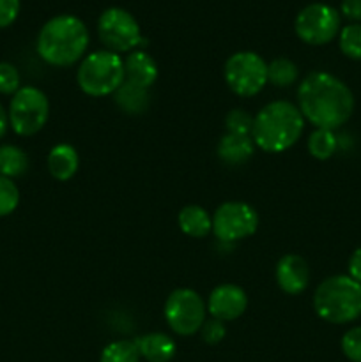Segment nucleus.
Here are the masks:
<instances>
[{
  "instance_id": "f257e3e1",
  "label": "nucleus",
  "mask_w": 361,
  "mask_h": 362,
  "mask_svg": "<svg viewBox=\"0 0 361 362\" xmlns=\"http://www.w3.org/2000/svg\"><path fill=\"white\" fill-rule=\"evenodd\" d=\"M297 108L315 129L335 131L353 115L354 94L335 74L314 71L297 87Z\"/></svg>"
},
{
  "instance_id": "f03ea898",
  "label": "nucleus",
  "mask_w": 361,
  "mask_h": 362,
  "mask_svg": "<svg viewBox=\"0 0 361 362\" xmlns=\"http://www.w3.org/2000/svg\"><path fill=\"white\" fill-rule=\"evenodd\" d=\"M304 117L290 101H271L253 117L251 140L269 154H282L297 144L304 131Z\"/></svg>"
},
{
  "instance_id": "7ed1b4c3",
  "label": "nucleus",
  "mask_w": 361,
  "mask_h": 362,
  "mask_svg": "<svg viewBox=\"0 0 361 362\" xmlns=\"http://www.w3.org/2000/svg\"><path fill=\"white\" fill-rule=\"evenodd\" d=\"M88 30L80 18L59 14L42 25L35 48L46 64L67 67L81 60L88 48Z\"/></svg>"
},
{
  "instance_id": "20e7f679",
  "label": "nucleus",
  "mask_w": 361,
  "mask_h": 362,
  "mask_svg": "<svg viewBox=\"0 0 361 362\" xmlns=\"http://www.w3.org/2000/svg\"><path fill=\"white\" fill-rule=\"evenodd\" d=\"M314 310L328 324H350L361 317V285L350 276H331L317 286Z\"/></svg>"
},
{
  "instance_id": "39448f33",
  "label": "nucleus",
  "mask_w": 361,
  "mask_h": 362,
  "mask_svg": "<svg viewBox=\"0 0 361 362\" xmlns=\"http://www.w3.org/2000/svg\"><path fill=\"white\" fill-rule=\"evenodd\" d=\"M124 59L119 53L99 49L84 57L76 71V83L91 98H106L115 94L124 83Z\"/></svg>"
},
{
  "instance_id": "423d86ee",
  "label": "nucleus",
  "mask_w": 361,
  "mask_h": 362,
  "mask_svg": "<svg viewBox=\"0 0 361 362\" xmlns=\"http://www.w3.org/2000/svg\"><path fill=\"white\" fill-rule=\"evenodd\" d=\"M9 126L20 136H32L46 126L50 119V101L45 92L25 85L11 98Z\"/></svg>"
},
{
  "instance_id": "0eeeda50",
  "label": "nucleus",
  "mask_w": 361,
  "mask_h": 362,
  "mask_svg": "<svg viewBox=\"0 0 361 362\" xmlns=\"http://www.w3.org/2000/svg\"><path fill=\"white\" fill-rule=\"evenodd\" d=\"M223 76L234 94L253 98L268 83V64L255 52H237L227 59Z\"/></svg>"
},
{
  "instance_id": "6e6552de",
  "label": "nucleus",
  "mask_w": 361,
  "mask_h": 362,
  "mask_svg": "<svg viewBox=\"0 0 361 362\" xmlns=\"http://www.w3.org/2000/svg\"><path fill=\"white\" fill-rule=\"evenodd\" d=\"M165 320L177 336H193L207 320V306L200 293L191 288H176L165 303Z\"/></svg>"
},
{
  "instance_id": "1a4fd4ad",
  "label": "nucleus",
  "mask_w": 361,
  "mask_h": 362,
  "mask_svg": "<svg viewBox=\"0 0 361 362\" xmlns=\"http://www.w3.org/2000/svg\"><path fill=\"white\" fill-rule=\"evenodd\" d=\"M99 41L113 53H131L142 42V30L131 13L120 7H108L98 20Z\"/></svg>"
},
{
  "instance_id": "9d476101",
  "label": "nucleus",
  "mask_w": 361,
  "mask_h": 362,
  "mask_svg": "<svg viewBox=\"0 0 361 362\" xmlns=\"http://www.w3.org/2000/svg\"><path fill=\"white\" fill-rule=\"evenodd\" d=\"M294 30L297 37L306 45H328L340 34V14L328 4H308L297 13L294 20Z\"/></svg>"
},
{
  "instance_id": "9b49d317",
  "label": "nucleus",
  "mask_w": 361,
  "mask_h": 362,
  "mask_svg": "<svg viewBox=\"0 0 361 362\" xmlns=\"http://www.w3.org/2000/svg\"><path fill=\"white\" fill-rule=\"evenodd\" d=\"M258 214L246 202H225L212 214V233L219 243H237L253 235Z\"/></svg>"
},
{
  "instance_id": "f8f14e48",
  "label": "nucleus",
  "mask_w": 361,
  "mask_h": 362,
  "mask_svg": "<svg viewBox=\"0 0 361 362\" xmlns=\"http://www.w3.org/2000/svg\"><path fill=\"white\" fill-rule=\"evenodd\" d=\"M207 313L211 318H216L219 322H232L243 317L248 308V296L241 286L234 283H222L216 286L205 303Z\"/></svg>"
},
{
  "instance_id": "ddd939ff",
  "label": "nucleus",
  "mask_w": 361,
  "mask_h": 362,
  "mask_svg": "<svg viewBox=\"0 0 361 362\" xmlns=\"http://www.w3.org/2000/svg\"><path fill=\"white\" fill-rule=\"evenodd\" d=\"M275 278L282 292H285L287 296H299L308 288L310 269L306 260L299 255H283L276 264Z\"/></svg>"
},
{
  "instance_id": "4468645a",
  "label": "nucleus",
  "mask_w": 361,
  "mask_h": 362,
  "mask_svg": "<svg viewBox=\"0 0 361 362\" xmlns=\"http://www.w3.org/2000/svg\"><path fill=\"white\" fill-rule=\"evenodd\" d=\"M124 74L126 81L149 90L158 80V64L144 49H134L124 59Z\"/></svg>"
},
{
  "instance_id": "2eb2a0df",
  "label": "nucleus",
  "mask_w": 361,
  "mask_h": 362,
  "mask_svg": "<svg viewBox=\"0 0 361 362\" xmlns=\"http://www.w3.org/2000/svg\"><path fill=\"white\" fill-rule=\"evenodd\" d=\"M142 359L147 362H170L176 357L177 345L163 332H149L133 339Z\"/></svg>"
},
{
  "instance_id": "dca6fc26",
  "label": "nucleus",
  "mask_w": 361,
  "mask_h": 362,
  "mask_svg": "<svg viewBox=\"0 0 361 362\" xmlns=\"http://www.w3.org/2000/svg\"><path fill=\"white\" fill-rule=\"evenodd\" d=\"M255 152V144L251 136H243V134H223L216 147L219 161L229 166H239L250 161Z\"/></svg>"
},
{
  "instance_id": "f3484780",
  "label": "nucleus",
  "mask_w": 361,
  "mask_h": 362,
  "mask_svg": "<svg viewBox=\"0 0 361 362\" xmlns=\"http://www.w3.org/2000/svg\"><path fill=\"white\" fill-rule=\"evenodd\" d=\"M48 172L59 182H67L76 175L80 168V156L76 148L69 144H59L48 154Z\"/></svg>"
},
{
  "instance_id": "a211bd4d",
  "label": "nucleus",
  "mask_w": 361,
  "mask_h": 362,
  "mask_svg": "<svg viewBox=\"0 0 361 362\" xmlns=\"http://www.w3.org/2000/svg\"><path fill=\"white\" fill-rule=\"evenodd\" d=\"M177 223L180 232L191 239H204L212 232V216L200 205H186L180 209Z\"/></svg>"
},
{
  "instance_id": "6ab92c4d",
  "label": "nucleus",
  "mask_w": 361,
  "mask_h": 362,
  "mask_svg": "<svg viewBox=\"0 0 361 362\" xmlns=\"http://www.w3.org/2000/svg\"><path fill=\"white\" fill-rule=\"evenodd\" d=\"M113 101L127 115H142L147 112L149 105H151V95H149L147 88H142L124 80V83L113 94Z\"/></svg>"
},
{
  "instance_id": "aec40b11",
  "label": "nucleus",
  "mask_w": 361,
  "mask_h": 362,
  "mask_svg": "<svg viewBox=\"0 0 361 362\" xmlns=\"http://www.w3.org/2000/svg\"><path fill=\"white\" fill-rule=\"evenodd\" d=\"M28 170V158L23 148L16 145L0 147V175L7 179H16L25 175Z\"/></svg>"
},
{
  "instance_id": "412c9836",
  "label": "nucleus",
  "mask_w": 361,
  "mask_h": 362,
  "mask_svg": "<svg viewBox=\"0 0 361 362\" xmlns=\"http://www.w3.org/2000/svg\"><path fill=\"white\" fill-rule=\"evenodd\" d=\"M306 147L311 158L319 159V161H326V159L333 158V154L338 148V140H336L335 131L314 129L310 136H308Z\"/></svg>"
},
{
  "instance_id": "4be33fe9",
  "label": "nucleus",
  "mask_w": 361,
  "mask_h": 362,
  "mask_svg": "<svg viewBox=\"0 0 361 362\" xmlns=\"http://www.w3.org/2000/svg\"><path fill=\"white\" fill-rule=\"evenodd\" d=\"M297 66L287 57H278L268 64V83L275 87L287 88L296 83Z\"/></svg>"
},
{
  "instance_id": "5701e85b",
  "label": "nucleus",
  "mask_w": 361,
  "mask_h": 362,
  "mask_svg": "<svg viewBox=\"0 0 361 362\" xmlns=\"http://www.w3.org/2000/svg\"><path fill=\"white\" fill-rule=\"evenodd\" d=\"M140 359L133 339H117L103 349L99 362H140Z\"/></svg>"
},
{
  "instance_id": "b1692460",
  "label": "nucleus",
  "mask_w": 361,
  "mask_h": 362,
  "mask_svg": "<svg viewBox=\"0 0 361 362\" xmlns=\"http://www.w3.org/2000/svg\"><path fill=\"white\" fill-rule=\"evenodd\" d=\"M338 46L343 55L361 62V23H350L340 28Z\"/></svg>"
},
{
  "instance_id": "393cba45",
  "label": "nucleus",
  "mask_w": 361,
  "mask_h": 362,
  "mask_svg": "<svg viewBox=\"0 0 361 362\" xmlns=\"http://www.w3.org/2000/svg\"><path fill=\"white\" fill-rule=\"evenodd\" d=\"M20 204V189L13 179L0 175V218L13 214Z\"/></svg>"
},
{
  "instance_id": "a878e982",
  "label": "nucleus",
  "mask_w": 361,
  "mask_h": 362,
  "mask_svg": "<svg viewBox=\"0 0 361 362\" xmlns=\"http://www.w3.org/2000/svg\"><path fill=\"white\" fill-rule=\"evenodd\" d=\"M227 133L230 134H243V136H251L253 129V117L243 108H234L227 113L225 117Z\"/></svg>"
},
{
  "instance_id": "bb28decb",
  "label": "nucleus",
  "mask_w": 361,
  "mask_h": 362,
  "mask_svg": "<svg viewBox=\"0 0 361 362\" xmlns=\"http://www.w3.org/2000/svg\"><path fill=\"white\" fill-rule=\"evenodd\" d=\"M21 88V78L16 67L9 62H0V94L14 95Z\"/></svg>"
},
{
  "instance_id": "cd10ccee",
  "label": "nucleus",
  "mask_w": 361,
  "mask_h": 362,
  "mask_svg": "<svg viewBox=\"0 0 361 362\" xmlns=\"http://www.w3.org/2000/svg\"><path fill=\"white\" fill-rule=\"evenodd\" d=\"M342 352L350 362H361V325L349 329L342 338Z\"/></svg>"
},
{
  "instance_id": "c85d7f7f",
  "label": "nucleus",
  "mask_w": 361,
  "mask_h": 362,
  "mask_svg": "<svg viewBox=\"0 0 361 362\" xmlns=\"http://www.w3.org/2000/svg\"><path fill=\"white\" fill-rule=\"evenodd\" d=\"M200 336L202 341L207 343V345H218L219 341H223L227 336V329L225 324L216 318H211V320H205L204 325L200 327Z\"/></svg>"
},
{
  "instance_id": "c756f323",
  "label": "nucleus",
  "mask_w": 361,
  "mask_h": 362,
  "mask_svg": "<svg viewBox=\"0 0 361 362\" xmlns=\"http://www.w3.org/2000/svg\"><path fill=\"white\" fill-rule=\"evenodd\" d=\"M20 14V0H0V28L9 27Z\"/></svg>"
},
{
  "instance_id": "7c9ffc66",
  "label": "nucleus",
  "mask_w": 361,
  "mask_h": 362,
  "mask_svg": "<svg viewBox=\"0 0 361 362\" xmlns=\"http://www.w3.org/2000/svg\"><path fill=\"white\" fill-rule=\"evenodd\" d=\"M342 14L347 20L360 23L361 21V0H342Z\"/></svg>"
},
{
  "instance_id": "2f4dec72",
  "label": "nucleus",
  "mask_w": 361,
  "mask_h": 362,
  "mask_svg": "<svg viewBox=\"0 0 361 362\" xmlns=\"http://www.w3.org/2000/svg\"><path fill=\"white\" fill-rule=\"evenodd\" d=\"M349 276L361 285V247L354 250L349 258Z\"/></svg>"
},
{
  "instance_id": "473e14b6",
  "label": "nucleus",
  "mask_w": 361,
  "mask_h": 362,
  "mask_svg": "<svg viewBox=\"0 0 361 362\" xmlns=\"http://www.w3.org/2000/svg\"><path fill=\"white\" fill-rule=\"evenodd\" d=\"M7 127H9V117H7V112L4 110V106L0 105V140L7 133Z\"/></svg>"
}]
</instances>
